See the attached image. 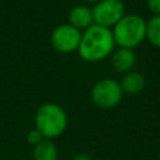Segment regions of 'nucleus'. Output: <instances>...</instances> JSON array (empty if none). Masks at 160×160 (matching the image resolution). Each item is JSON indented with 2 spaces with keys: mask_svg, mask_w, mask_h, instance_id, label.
Segmentation results:
<instances>
[{
  "mask_svg": "<svg viewBox=\"0 0 160 160\" xmlns=\"http://www.w3.org/2000/svg\"><path fill=\"white\" fill-rule=\"evenodd\" d=\"M115 49V41L111 29L92 24L82 31L78 48L79 56L88 62H96L111 55Z\"/></svg>",
  "mask_w": 160,
  "mask_h": 160,
  "instance_id": "nucleus-1",
  "label": "nucleus"
},
{
  "mask_svg": "<svg viewBox=\"0 0 160 160\" xmlns=\"http://www.w3.org/2000/svg\"><path fill=\"white\" fill-rule=\"evenodd\" d=\"M111 32L118 48L134 50L146 38V21L139 14H125L111 28Z\"/></svg>",
  "mask_w": 160,
  "mask_h": 160,
  "instance_id": "nucleus-2",
  "label": "nucleus"
},
{
  "mask_svg": "<svg viewBox=\"0 0 160 160\" xmlns=\"http://www.w3.org/2000/svg\"><path fill=\"white\" fill-rule=\"evenodd\" d=\"M35 129H38L44 139H56L64 134L68 128V115L65 110L56 102H44L35 112Z\"/></svg>",
  "mask_w": 160,
  "mask_h": 160,
  "instance_id": "nucleus-3",
  "label": "nucleus"
},
{
  "mask_svg": "<svg viewBox=\"0 0 160 160\" xmlns=\"http://www.w3.org/2000/svg\"><path fill=\"white\" fill-rule=\"evenodd\" d=\"M124 92L119 81L106 78L96 81L90 91L91 101L100 109H112L120 104Z\"/></svg>",
  "mask_w": 160,
  "mask_h": 160,
  "instance_id": "nucleus-4",
  "label": "nucleus"
},
{
  "mask_svg": "<svg viewBox=\"0 0 160 160\" xmlns=\"http://www.w3.org/2000/svg\"><path fill=\"white\" fill-rule=\"evenodd\" d=\"M95 25L111 29L126 14L125 5L121 0H101L95 2L91 9Z\"/></svg>",
  "mask_w": 160,
  "mask_h": 160,
  "instance_id": "nucleus-5",
  "label": "nucleus"
},
{
  "mask_svg": "<svg viewBox=\"0 0 160 160\" xmlns=\"http://www.w3.org/2000/svg\"><path fill=\"white\" fill-rule=\"evenodd\" d=\"M81 34L82 31L71 26L70 24H60L51 31L50 44L52 49L62 54L78 51Z\"/></svg>",
  "mask_w": 160,
  "mask_h": 160,
  "instance_id": "nucleus-6",
  "label": "nucleus"
},
{
  "mask_svg": "<svg viewBox=\"0 0 160 160\" xmlns=\"http://www.w3.org/2000/svg\"><path fill=\"white\" fill-rule=\"evenodd\" d=\"M136 62V56L132 49L118 48L111 52V65L118 72H129Z\"/></svg>",
  "mask_w": 160,
  "mask_h": 160,
  "instance_id": "nucleus-7",
  "label": "nucleus"
},
{
  "mask_svg": "<svg viewBox=\"0 0 160 160\" xmlns=\"http://www.w3.org/2000/svg\"><path fill=\"white\" fill-rule=\"evenodd\" d=\"M68 24H70L71 26L79 29L80 31L86 30L88 28H90L94 24L92 20V12L91 9L85 6V5H76L74 6L68 15Z\"/></svg>",
  "mask_w": 160,
  "mask_h": 160,
  "instance_id": "nucleus-8",
  "label": "nucleus"
},
{
  "mask_svg": "<svg viewBox=\"0 0 160 160\" xmlns=\"http://www.w3.org/2000/svg\"><path fill=\"white\" fill-rule=\"evenodd\" d=\"M120 86L124 94L128 95H136L139 92H141L145 88V78L141 72L131 70L129 72H125L124 76L120 80Z\"/></svg>",
  "mask_w": 160,
  "mask_h": 160,
  "instance_id": "nucleus-9",
  "label": "nucleus"
},
{
  "mask_svg": "<svg viewBox=\"0 0 160 160\" xmlns=\"http://www.w3.org/2000/svg\"><path fill=\"white\" fill-rule=\"evenodd\" d=\"M32 160H58V149L52 140L44 139L32 148Z\"/></svg>",
  "mask_w": 160,
  "mask_h": 160,
  "instance_id": "nucleus-10",
  "label": "nucleus"
},
{
  "mask_svg": "<svg viewBox=\"0 0 160 160\" xmlns=\"http://www.w3.org/2000/svg\"><path fill=\"white\" fill-rule=\"evenodd\" d=\"M149 42L160 48V15H152L146 21V38Z\"/></svg>",
  "mask_w": 160,
  "mask_h": 160,
  "instance_id": "nucleus-11",
  "label": "nucleus"
},
{
  "mask_svg": "<svg viewBox=\"0 0 160 160\" xmlns=\"http://www.w3.org/2000/svg\"><path fill=\"white\" fill-rule=\"evenodd\" d=\"M44 140V136L41 135V132L38 130V129H32V130H30L29 132H28V135H26V141L34 148L35 145H38L40 141H42Z\"/></svg>",
  "mask_w": 160,
  "mask_h": 160,
  "instance_id": "nucleus-12",
  "label": "nucleus"
},
{
  "mask_svg": "<svg viewBox=\"0 0 160 160\" xmlns=\"http://www.w3.org/2000/svg\"><path fill=\"white\" fill-rule=\"evenodd\" d=\"M146 6L152 15H160V0H146Z\"/></svg>",
  "mask_w": 160,
  "mask_h": 160,
  "instance_id": "nucleus-13",
  "label": "nucleus"
},
{
  "mask_svg": "<svg viewBox=\"0 0 160 160\" xmlns=\"http://www.w3.org/2000/svg\"><path fill=\"white\" fill-rule=\"evenodd\" d=\"M72 160H92V158L89 155V154H85V152H81V154H78L72 158Z\"/></svg>",
  "mask_w": 160,
  "mask_h": 160,
  "instance_id": "nucleus-14",
  "label": "nucleus"
},
{
  "mask_svg": "<svg viewBox=\"0 0 160 160\" xmlns=\"http://www.w3.org/2000/svg\"><path fill=\"white\" fill-rule=\"evenodd\" d=\"M86 1H89V2H98V1H101V0H86Z\"/></svg>",
  "mask_w": 160,
  "mask_h": 160,
  "instance_id": "nucleus-15",
  "label": "nucleus"
}]
</instances>
